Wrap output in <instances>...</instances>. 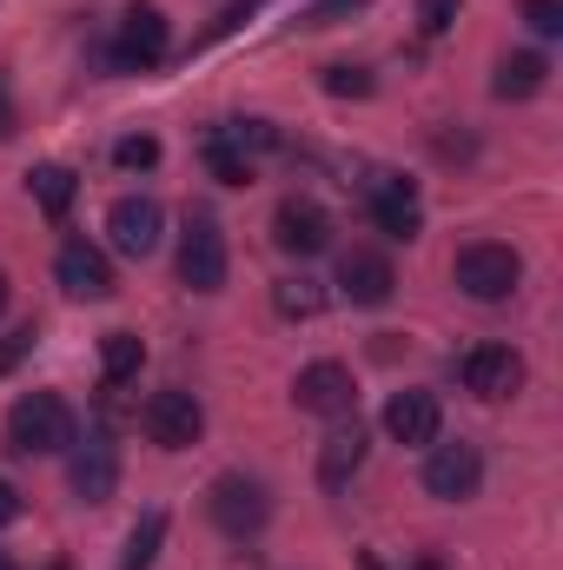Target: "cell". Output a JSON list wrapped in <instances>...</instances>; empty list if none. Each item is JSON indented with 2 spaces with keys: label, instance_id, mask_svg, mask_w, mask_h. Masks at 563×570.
<instances>
[{
  "label": "cell",
  "instance_id": "cell-1",
  "mask_svg": "<svg viewBox=\"0 0 563 570\" xmlns=\"http://www.w3.org/2000/svg\"><path fill=\"white\" fill-rule=\"evenodd\" d=\"M67 444H73V412H67L60 392H27V399H13V412H7V451H20V458H53V451H67Z\"/></svg>",
  "mask_w": 563,
  "mask_h": 570
},
{
  "label": "cell",
  "instance_id": "cell-2",
  "mask_svg": "<svg viewBox=\"0 0 563 570\" xmlns=\"http://www.w3.org/2000/svg\"><path fill=\"white\" fill-rule=\"evenodd\" d=\"M451 279H457L464 298H477V305H504L517 292V279H524V259L504 239H471V246H457Z\"/></svg>",
  "mask_w": 563,
  "mask_h": 570
},
{
  "label": "cell",
  "instance_id": "cell-3",
  "mask_svg": "<svg viewBox=\"0 0 563 570\" xmlns=\"http://www.w3.org/2000/svg\"><path fill=\"white\" fill-rule=\"evenodd\" d=\"M213 524L226 531V538H253L266 518H273V498H266V484L259 478H246V471H226V478H213Z\"/></svg>",
  "mask_w": 563,
  "mask_h": 570
},
{
  "label": "cell",
  "instance_id": "cell-4",
  "mask_svg": "<svg viewBox=\"0 0 563 570\" xmlns=\"http://www.w3.org/2000/svg\"><path fill=\"white\" fill-rule=\"evenodd\" d=\"M457 379H464V392H471V399L504 405V399H517V392H524V358H517L511 345H471V352H464V365H457Z\"/></svg>",
  "mask_w": 563,
  "mask_h": 570
},
{
  "label": "cell",
  "instance_id": "cell-5",
  "mask_svg": "<svg viewBox=\"0 0 563 570\" xmlns=\"http://www.w3.org/2000/svg\"><path fill=\"white\" fill-rule=\"evenodd\" d=\"M140 431L159 444V451H192L199 431H206V412L192 392H152L140 405Z\"/></svg>",
  "mask_w": 563,
  "mask_h": 570
},
{
  "label": "cell",
  "instance_id": "cell-6",
  "mask_svg": "<svg viewBox=\"0 0 563 570\" xmlns=\"http://www.w3.org/2000/svg\"><path fill=\"white\" fill-rule=\"evenodd\" d=\"M477 484H484V451L477 444H431V458H424V491L431 498H444V504H464V498H477Z\"/></svg>",
  "mask_w": 563,
  "mask_h": 570
},
{
  "label": "cell",
  "instance_id": "cell-7",
  "mask_svg": "<svg viewBox=\"0 0 563 570\" xmlns=\"http://www.w3.org/2000/svg\"><path fill=\"white\" fill-rule=\"evenodd\" d=\"M179 279L192 292H219L226 285V233L206 213H192L186 233H179Z\"/></svg>",
  "mask_w": 563,
  "mask_h": 570
},
{
  "label": "cell",
  "instance_id": "cell-8",
  "mask_svg": "<svg viewBox=\"0 0 563 570\" xmlns=\"http://www.w3.org/2000/svg\"><path fill=\"white\" fill-rule=\"evenodd\" d=\"M273 246L292 253V259H318L325 246H332V213L318 206V199H279V213H273Z\"/></svg>",
  "mask_w": 563,
  "mask_h": 570
},
{
  "label": "cell",
  "instance_id": "cell-9",
  "mask_svg": "<svg viewBox=\"0 0 563 570\" xmlns=\"http://www.w3.org/2000/svg\"><path fill=\"white\" fill-rule=\"evenodd\" d=\"M67 451H73V458H67V484H73V498H80V504H107V498H113V484H120L113 438H107V431H93L87 444L73 438Z\"/></svg>",
  "mask_w": 563,
  "mask_h": 570
},
{
  "label": "cell",
  "instance_id": "cell-10",
  "mask_svg": "<svg viewBox=\"0 0 563 570\" xmlns=\"http://www.w3.org/2000/svg\"><path fill=\"white\" fill-rule=\"evenodd\" d=\"M292 399H298V412H312V419H345L352 399H358V385H352V372H345L338 358H318V365H305V372L292 379Z\"/></svg>",
  "mask_w": 563,
  "mask_h": 570
},
{
  "label": "cell",
  "instance_id": "cell-11",
  "mask_svg": "<svg viewBox=\"0 0 563 570\" xmlns=\"http://www.w3.org/2000/svg\"><path fill=\"white\" fill-rule=\"evenodd\" d=\"M107 233H113V253L146 259V253L159 246V233H166V213H159V199L127 193V199H113V213H107Z\"/></svg>",
  "mask_w": 563,
  "mask_h": 570
},
{
  "label": "cell",
  "instance_id": "cell-12",
  "mask_svg": "<svg viewBox=\"0 0 563 570\" xmlns=\"http://www.w3.org/2000/svg\"><path fill=\"white\" fill-rule=\"evenodd\" d=\"M372 219H378L385 239H405V246H412L424 233V206H418V193H412V179L378 173V179H372Z\"/></svg>",
  "mask_w": 563,
  "mask_h": 570
},
{
  "label": "cell",
  "instance_id": "cell-13",
  "mask_svg": "<svg viewBox=\"0 0 563 570\" xmlns=\"http://www.w3.org/2000/svg\"><path fill=\"white\" fill-rule=\"evenodd\" d=\"M53 279L73 298H113V259L100 246H87V239H67L60 259H53Z\"/></svg>",
  "mask_w": 563,
  "mask_h": 570
},
{
  "label": "cell",
  "instance_id": "cell-14",
  "mask_svg": "<svg viewBox=\"0 0 563 570\" xmlns=\"http://www.w3.org/2000/svg\"><path fill=\"white\" fill-rule=\"evenodd\" d=\"M338 292H345L352 305H392L398 273H392V259H385V253H365V246H352V253L338 259Z\"/></svg>",
  "mask_w": 563,
  "mask_h": 570
},
{
  "label": "cell",
  "instance_id": "cell-15",
  "mask_svg": "<svg viewBox=\"0 0 563 570\" xmlns=\"http://www.w3.org/2000/svg\"><path fill=\"white\" fill-rule=\"evenodd\" d=\"M172 53V27H166V13L159 7H127V20H120V67H159Z\"/></svg>",
  "mask_w": 563,
  "mask_h": 570
},
{
  "label": "cell",
  "instance_id": "cell-16",
  "mask_svg": "<svg viewBox=\"0 0 563 570\" xmlns=\"http://www.w3.org/2000/svg\"><path fill=\"white\" fill-rule=\"evenodd\" d=\"M365 451H372V438H365V425L345 412V425H332V438L318 444V484H325V491H345V484L358 478Z\"/></svg>",
  "mask_w": 563,
  "mask_h": 570
},
{
  "label": "cell",
  "instance_id": "cell-17",
  "mask_svg": "<svg viewBox=\"0 0 563 570\" xmlns=\"http://www.w3.org/2000/svg\"><path fill=\"white\" fill-rule=\"evenodd\" d=\"M437 425H444V412L431 392H392L385 399V431L398 444H437Z\"/></svg>",
  "mask_w": 563,
  "mask_h": 570
},
{
  "label": "cell",
  "instance_id": "cell-18",
  "mask_svg": "<svg viewBox=\"0 0 563 570\" xmlns=\"http://www.w3.org/2000/svg\"><path fill=\"white\" fill-rule=\"evenodd\" d=\"M544 80H551V60L544 53H504L491 94L497 100H531V94H544Z\"/></svg>",
  "mask_w": 563,
  "mask_h": 570
},
{
  "label": "cell",
  "instance_id": "cell-19",
  "mask_svg": "<svg viewBox=\"0 0 563 570\" xmlns=\"http://www.w3.org/2000/svg\"><path fill=\"white\" fill-rule=\"evenodd\" d=\"M27 193L40 199V213H47V219H67V206H73L80 179H73V166H53V159H47V166H33V173H27Z\"/></svg>",
  "mask_w": 563,
  "mask_h": 570
},
{
  "label": "cell",
  "instance_id": "cell-20",
  "mask_svg": "<svg viewBox=\"0 0 563 570\" xmlns=\"http://www.w3.org/2000/svg\"><path fill=\"white\" fill-rule=\"evenodd\" d=\"M140 365H146L140 332H107V338H100V379H107V385H127V379H140Z\"/></svg>",
  "mask_w": 563,
  "mask_h": 570
},
{
  "label": "cell",
  "instance_id": "cell-21",
  "mask_svg": "<svg viewBox=\"0 0 563 570\" xmlns=\"http://www.w3.org/2000/svg\"><path fill=\"white\" fill-rule=\"evenodd\" d=\"M159 544H166V511H140V524L127 531V551H120V570H152V558H159Z\"/></svg>",
  "mask_w": 563,
  "mask_h": 570
},
{
  "label": "cell",
  "instance_id": "cell-22",
  "mask_svg": "<svg viewBox=\"0 0 563 570\" xmlns=\"http://www.w3.org/2000/svg\"><path fill=\"white\" fill-rule=\"evenodd\" d=\"M273 305H279L285 318H318V312H325V285L305 279V273H298V279H279L273 285Z\"/></svg>",
  "mask_w": 563,
  "mask_h": 570
},
{
  "label": "cell",
  "instance_id": "cell-23",
  "mask_svg": "<svg viewBox=\"0 0 563 570\" xmlns=\"http://www.w3.org/2000/svg\"><path fill=\"white\" fill-rule=\"evenodd\" d=\"M206 173H213L219 186H253V159H246L239 146H226L219 134H206Z\"/></svg>",
  "mask_w": 563,
  "mask_h": 570
},
{
  "label": "cell",
  "instance_id": "cell-24",
  "mask_svg": "<svg viewBox=\"0 0 563 570\" xmlns=\"http://www.w3.org/2000/svg\"><path fill=\"white\" fill-rule=\"evenodd\" d=\"M318 87H325L332 100H372V87H378V80H372L365 67H345V60H332V67L318 73Z\"/></svg>",
  "mask_w": 563,
  "mask_h": 570
},
{
  "label": "cell",
  "instance_id": "cell-25",
  "mask_svg": "<svg viewBox=\"0 0 563 570\" xmlns=\"http://www.w3.org/2000/svg\"><path fill=\"white\" fill-rule=\"evenodd\" d=\"M219 140H226V146H239V153L253 159V153L279 146V127H273V120H233V127H219Z\"/></svg>",
  "mask_w": 563,
  "mask_h": 570
},
{
  "label": "cell",
  "instance_id": "cell-26",
  "mask_svg": "<svg viewBox=\"0 0 563 570\" xmlns=\"http://www.w3.org/2000/svg\"><path fill=\"white\" fill-rule=\"evenodd\" d=\"M372 0H312L305 13H298V27L305 33H318V27H338V20H352V13H365Z\"/></svg>",
  "mask_w": 563,
  "mask_h": 570
},
{
  "label": "cell",
  "instance_id": "cell-27",
  "mask_svg": "<svg viewBox=\"0 0 563 570\" xmlns=\"http://www.w3.org/2000/svg\"><path fill=\"white\" fill-rule=\"evenodd\" d=\"M517 13H524V27L537 40H557L563 33V0H517Z\"/></svg>",
  "mask_w": 563,
  "mask_h": 570
},
{
  "label": "cell",
  "instance_id": "cell-28",
  "mask_svg": "<svg viewBox=\"0 0 563 570\" xmlns=\"http://www.w3.org/2000/svg\"><path fill=\"white\" fill-rule=\"evenodd\" d=\"M113 159H120V173H146V166H159V140L152 134H127L113 146Z\"/></svg>",
  "mask_w": 563,
  "mask_h": 570
},
{
  "label": "cell",
  "instance_id": "cell-29",
  "mask_svg": "<svg viewBox=\"0 0 563 570\" xmlns=\"http://www.w3.org/2000/svg\"><path fill=\"white\" fill-rule=\"evenodd\" d=\"M457 7H464V0H418V33L424 40L451 33V27H457Z\"/></svg>",
  "mask_w": 563,
  "mask_h": 570
},
{
  "label": "cell",
  "instance_id": "cell-30",
  "mask_svg": "<svg viewBox=\"0 0 563 570\" xmlns=\"http://www.w3.org/2000/svg\"><path fill=\"white\" fill-rule=\"evenodd\" d=\"M27 352H33V325H20V332H7V338H0V379H7V372H13V365L27 358Z\"/></svg>",
  "mask_w": 563,
  "mask_h": 570
},
{
  "label": "cell",
  "instance_id": "cell-31",
  "mask_svg": "<svg viewBox=\"0 0 563 570\" xmlns=\"http://www.w3.org/2000/svg\"><path fill=\"white\" fill-rule=\"evenodd\" d=\"M13 518H20V491L0 478V524H13Z\"/></svg>",
  "mask_w": 563,
  "mask_h": 570
},
{
  "label": "cell",
  "instance_id": "cell-32",
  "mask_svg": "<svg viewBox=\"0 0 563 570\" xmlns=\"http://www.w3.org/2000/svg\"><path fill=\"white\" fill-rule=\"evenodd\" d=\"M13 127H20V114H13V100H7V87H0V140H13Z\"/></svg>",
  "mask_w": 563,
  "mask_h": 570
},
{
  "label": "cell",
  "instance_id": "cell-33",
  "mask_svg": "<svg viewBox=\"0 0 563 570\" xmlns=\"http://www.w3.org/2000/svg\"><path fill=\"white\" fill-rule=\"evenodd\" d=\"M412 570H444V558H418V564H412Z\"/></svg>",
  "mask_w": 563,
  "mask_h": 570
},
{
  "label": "cell",
  "instance_id": "cell-34",
  "mask_svg": "<svg viewBox=\"0 0 563 570\" xmlns=\"http://www.w3.org/2000/svg\"><path fill=\"white\" fill-rule=\"evenodd\" d=\"M0 312H7V273H0Z\"/></svg>",
  "mask_w": 563,
  "mask_h": 570
},
{
  "label": "cell",
  "instance_id": "cell-35",
  "mask_svg": "<svg viewBox=\"0 0 563 570\" xmlns=\"http://www.w3.org/2000/svg\"><path fill=\"white\" fill-rule=\"evenodd\" d=\"M0 570H20V564H13V558H7V551H0Z\"/></svg>",
  "mask_w": 563,
  "mask_h": 570
},
{
  "label": "cell",
  "instance_id": "cell-36",
  "mask_svg": "<svg viewBox=\"0 0 563 570\" xmlns=\"http://www.w3.org/2000/svg\"><path fill=\"white\" fill-rule=\"evenodd\" d=\"M53 570H67V564H53Z\"/></svg>",
  "mask_w": 563,
  "mask_h": 570
}]
</instances>
